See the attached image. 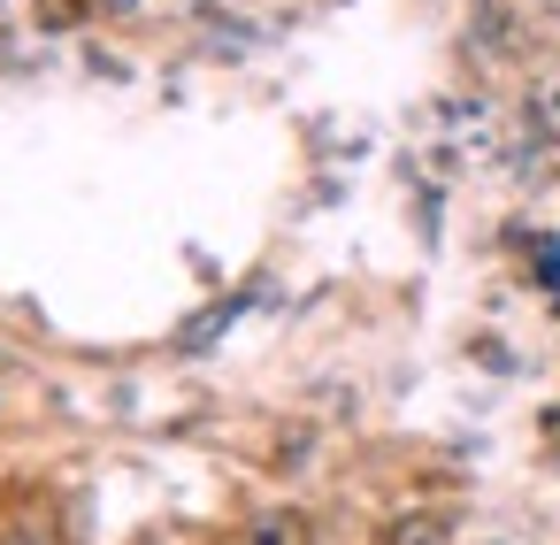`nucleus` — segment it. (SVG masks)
I'll return each mask as SVG.
<instances>
[{"instance_id":"obj_1","label":"nucleus","mask_w":560,"mask_h":545,"mask_svg":"<svg viewBox=\"0 0 560 545\" xmlns=\"http://www.w3.org/2000/svg\"><path fill=\"white\" fill-rule=\"evenodd\" d=\"M392 545H445V537H438V530H430V522H422V530H399V537H392Z\"/></svg>"}]
</instances>
